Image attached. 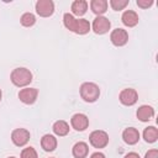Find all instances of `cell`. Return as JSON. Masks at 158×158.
Segmentation results:
<instances>
[{"label":"cell","instance_id":"30bf717a","mask_svg":"<svg viewBox=\"0 0 158 158\" xmlns=\"http://www.w3.org/2000/svg\"><path fill=\"white\" fill-rule=\"evenodd\" d=\"M70 123H72V127L74 130H77V131H84L89 126V118L84 114H75V115L72 116Z\"/></svg>","mask_w":158,"mask_h":158},{"label":"cell","instance_id":"277c9868","mask_svg":"<svg viewBox=\"0 0 158 158\" xmlns=\"http://www.w3.org/2000/svg\"><path fill=\"white\" fill-rule=\"evenodd\" d=\"M91 27H93V31L96 35H104L110 30L111 22L105 16H96L94 19V21H93V26Z\"/></svg>","mask_w":158,"mask_h":158},{"label":"cell","instance_id":"52a82bcc","mask_svg":"<svg viewBox=\"0 0 158 158\" xmlns=\"http://www.w3.org/2000/svg\"><path fill=\"white\" fill-rule=\"evenodd\" d=\"M30 139V132L26 128H16L11 133V141L15 146L22 147L25 146Z\"/></svg>","mask_w":158,"mask_h":158},{"label":"cell","instance_id":"8fae6325","mask_svg":"<svg viewBox=\"0 0 158 158\" xmlns=\"http://www.w3.org/2000/svg\"><path fill=\"white\" fill-rule=\"evenodd\" d=\"M122 138L127 144H136L139 139V132L135 127H128L122 132Z\"/></svg>","mask_w":158,"mask_h":158},{"label":"cell","instance_id":"9a60e30c","mask_svg":"<svg viewBox=\"0 0 158 158\" xmlns=\"http://www.w3.org/2000/svg\"><path fill=\"white\" fill-rule=\"evenodd\" d=\"M88 152H89V147L85 142H77L72 149L74 158H85L88 156Z\"/></svg>","mask_w":158,"mask_h":158},{"label":"cell","instance_id":"e0dca14e","mask_svg":"<svg viewBox=\"0 0 158 158\" xmlns=\"http://www.w3.org/2000/svg\"><path fill=\"white\" fill-rule=\"evenodd\" d=\"M52 130H53V132H54L57 136L62 137V136H65V135L69 133V125H68L65 121L59 120V121H56V122L53 123Z\"/></svg>","mask_w":158,"mask_h":158},{"label":"cell","instance_id":"9c48e42d","mask_svg":"<svg viewBox=\"0 0 158 158\" xmlns=\"http://www.w3.org/2000/svg\"><path fill=\"white\" fill-rule=\"evenodd\" d=\"M37 96H38V90L36 88H25V89H21L19 93V99L27 105L33 104Z\"/></svg>","mask_w":158,"mask_h":158},{"label":"cell","instance_id":"5b68a950","mask_svg":"<svg viewBox=\"0 0 158 158\" xmlns=\"http://www.w3.org/2000/svg\"><path fill=\"white\" fill-rule=\"evenodd\" d=\"M36 12L42 17H48L54 12V2L52 0H38L36 2Z\"/></svg>","mask_w":158,"mask_h":158},{"label":"cell","instance_id":"ffe728a7","mask_svg":"<svg viewBox=\"0 0 158 158\" xmlns=\"http://www.w3.org/2000/svg\"><path fill=\"white\" fill-rule=\"evenodd\" d=\"M90 23L88 20L85 19H78L77 20V26H75V31L74 33H78V35H85L90 31Z\"/></svg>","mask_w":158,"mask_h":158},{"label":"cell","instance_id":"d6986e66","mask_svg":"<svg viewBox=\"0 0 158 158\" xmlns=\"http://www.w3.org/2000/svg\"><path fill=\"white\" fill-rule=\"evenodd\" d=\"M143 138L146 142L148 143H153L157 141L158 138V130L154 127V126H148L144 128L143 131Z\"/></svg>","mask_w":158,"mask_h":158},{"label":"cell","instance_id":"7402d4cb","mask_svg":"<svg viewBox=\"0 0 158 158\" xmlns=\"http://www.w3.org/2000/svg\"><path fill=\"white\" fill-rule=\"evenodd\" d=\"M20 22H21V25L25 26V27H31V26L35 25L36 17H35V15L31 14V12H25V14L21 16Z\"/></svg>","mask_w":158,"mask_h":158},{"label":"cell","instance_id":"8992f818","mask_svg":"<svg viewBox=\"0 0 158 158\" xmlns=\"http://www.w3.org/2000/svg\"><path fill=\"white\" fill-rule=\"evenodd\" d=\"M118 99L121 101V104L126 105V106H132L133 104H136L137 99H138V94L135 89L132 88H126L123 90H121Z\"/></svg>","mask_w":158,"mask_h":158},{"label":"cell","instance_id":"484cf974","mask_svg":"<svg viewBox=\"0 0 158 158\" xmlns=\"http://www.w3.org/2000/svg\"><path fill=\"white\" fill-rule=\"evenodd\" d=\"M144 158H158V151H157L156 148H153V149H149V151L146 153Z\"/></svg>","mask_w":158,"mask_h":158},{"label":"cell","instance_id":"ba28073f","mask_svg":"<svg viewBox=\"0 0 158 158\" xmlns=\"http://www.w3.org/2000/svg\"><path fill=\"white\" fill-rule=\"evenodd\" d=\"M110 40L112 42V44L117 46V47H121V46H125L128 41V33L126 30L123 28H115L111 35H110Z\"/></svg>","mask_w":158,"mask_h":158},{"label":"cell","instance_id":"d4e9b609","mask_svg":"<svg viewBox=\"0 0 158 158\" xmlns=\"http://www.w3.org/2000/svg\"><path fill=\"white\" fill-rule=\"evenodd\" d=\"M136 4L141 9H148L149 6L153 5V0H137Z\"/></svg>","mask_w":158,"mask_h":158},{"label":"cell","instance_id":"2e32d148","mask_svg":"<svg viewBox=\"0 0 158 158\" xmlns=\"http://www.w3.org/2000/svg\"><path fill=\"white\" fill-rule=\"evenodd\" d=\"M107 1L106 0H91L90 2V9L94 14H96L98 16H101L104 12H106L107 10Z\"/></svg>","mask_w":158,"mask_h":158},{"label":"cell","instance_id":"7a4b0ae2","mask_svg":"<svg viewBox=\"0 0 158 158\" xmlns=\"http://www.w3.org/2000/svg\"><path fill=\"white\" fill-rule=\"evenodd\" d=\"M80 96L86 102H94L100 96V89L95 83H83L80 86Z\"/></svg>","mask_w":158,"mask_h":158},{"label":"cell","instance_id":"ac0fdd59","mask_svg":"<svg viewBox=\"0 0 158 158\" xmlns=\"http://www.w3.org/2000/svg\"><path fill=\"white\" fill-rule=\"evenodd\" d=\"M88 10V2L85 0H75L72 4V12L77 16H83Z\"/></svg>","mask_w":158,"mask_h":158},{"label":"cell","instance_id":"6da1fadb","mask_svg":"<svg viewBox=\"0 0 158 158\" xmlns=\"http://www.w3.org/2000/svg\"><path fill=\"white\" fill-rule=\"evenodd\" d=\"M10 80L14 85L22 88V86L28 85L32 81V73L30 72V69L23 68V67L15 68L10 74Z\"/></svg>","mask_w":158,"mask_h":158},{"label":"cell","instance_id":"3957f363","mask_svg":"<svg viewBox=\"0 0 158 158\" xmlns=\"http://www.w3.org/2000/svg\"><path fill=\"white\" fill-rule=\"evenodd\" d=\"M89 141H90V144L93 147H95V148H104L109 143V135L105 131L96 130V131H93L90 133Z\"/></svg>","mask_w":158,"mask_h":158},{"label":"cell","instance_id":"cb8c5ba5","mask_svg":"<svg viewBox=\"0 0 158 158\" xmlns=\"http://www.w3.org/2000/svg\"><path fill=\"white\" fill-rule=\"evenodd\" d=\"M21 158H38V156L33 147H26L21 152Z\"/></svg>","mask_w":158,"mask_h":158},{"label":"cell","instance_id":"f1b7e54d","mask_svg":"<svg viewBox=\"0 0 158 158\" xmlns=\"http://www.w3.org/2000/svg\"><path fill=\"white\" fill-rule=\"evenodd\" d=\"M1 96H2V93H1V89H0V101H1Z\"/></svg>","mask_w":158,"mask_h":158},{"label":"cell","instance_id":"4316f807","mask_svg":"<svg viewBox=\"0 0 158 158\" xmlns=\"http://www.w3.org/2000/svg\"><path fill=\"white\" fill-rule=\"evenodd\" d=\"M90 158H106V157H105V154L101 153V152H95V153H93V154L90 156Z\"/></svg>","mask_w":158,"mask_h":158},{"label":"cell","instance_id":"7c38bea8","mask_svg":"<svg viewBox=\"0 0 158 158\" xmlns=\"http://www.w3.org/2000/svg\"><path fill=\"white\" fill-rule=\"evenodd\" d=\"M136 115L138 120H141L142 122H146V121H149L154 116V109L149 105H142L138 107Z\"/></svg>","mask_w":158,"mask_h":158},{"label":"cell","instance_id":"83f0119b","mask_svg":"<svg viewBox=\"0 0 158 158\" xmlns=\"http://www.w3.org/2000/svg\"><path fill=\"white\" fill-rule=\"evenodd\" d=\"M123 158H141V157H139L137 153H135V152H130V153H127Z\"/></svg>","mask_w":158,"mask_h":158},{"label":"cell","instance_id":"4fadbf2b","mask_svg":"<svg viewBox=\"0 0 158 158\" xmlns=\"http://www.w3.org/2000/svg\"><path fill=\"white\" fill-rule=\"evenodd\" d=\"M122 23L127 27H133L138 23V15L132 10H126L121 16Z\"/></svg>","mask_w":158,"mask_h":158},{"label":"cell","instance_id":"603a6c76","mask_svg":"<svg viewBox=\"0 0 158 158\" xmlns=\"http://www.w3.org/2000/svg\"><path fill=\"white\" fill-rule=\"evenodd\" d=\"M128 5V0H110V6L115 11H120Z\"/></svg>","mask_w":158,"mask_h":158},{"label":"cell","instance_id":"44dd1931","mask_svg":"<svg viewBox=\"0 0 158 158\" xmlns=\"http://www.w3.org/2000/svg\"><path fill=\"white\" fill-rule=\"evenodd\" d=\"M77 20L78 19H75L72 14H69V12H67V14H64V16H63V22H64V26L69 30V31H72V32H74L75 31V26H77Z\"/></svg>","mask_w":158,"mask_h":158},{"label":"cell","instance_id":"5bb4252c","mask_svg":"<svg viewBox=\"0 0 158 158\" xmlns=\"http://www.w3.org/2000/svg\"><path fill=\"white\" fill-rule=\"evenodd\" d=\"M41 147L46 152H52L57 148V138L53 135H44L41 138Z\"/></svg>","mask_w":158,"mask_h":158},{"label":"cell","instance_id":"f546056e","mask_svg":"<svg viewBox=\"0 0 158 158\" xmlns=\"http://www.w3.org/2000/svg\"><path fill=\"white\" fill-rule=\"evenodd\" d=\"M9 158H16V157H9Z\"/></svg>","mask_w":158,"mask_h":158}]
</instances>
